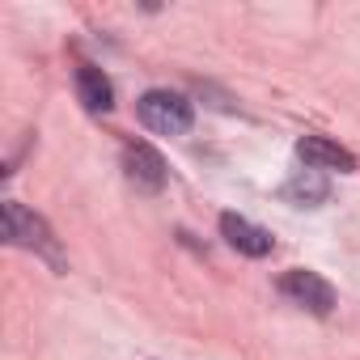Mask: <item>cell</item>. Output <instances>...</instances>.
I'll return each instance as SVG.
<instances>
[{
  "mask_svg": "<svg viewBox=\"0 0 360 360\" xmlns=\"http://www.w3.org/2000/svg\"><path fill=\"white\" fill-rule=\"evenodd\" d=\"M5 238H9L13 246H26V250L43 255L51 267H64L60 242H56V233L47 229V221H43V217H34L30 208H22L18 200H5Z\"/></svg>",
  "mask_w": 360,
  "mask_h": 360,
  "instance_id": "1",
  "label": "cell"
},
{
  "mask_svg": "<svg viewBox=\"0 0 360 360\" xmlns=\"http://www.w3.org/2000/svg\"><path fill=\"white\" fill-rule=\"evenodd\" d=\"M136 115H140V123H144L148 131H157V136H183V131H191V123H195L191 102H187L183 94H169V89H148V94L136 102Z\"/></svg>",
  "mask_w": 360,
  "mask_h": 360,
  "instance_id": "2",
  "label": "cell"
},
{
  "mask_svg": "<svg viewBox=\"0 0 360 360\" xmlns=\"http://www.w3.org/2000/svg\"><path fill=\"white\" fill-rule=\"evenodd\" d=\"M280 292L288 297V301H297V305H305L309 314H330L335 309V288L318 276V271H305V267H292V271H284V280H280Z\"/></svg>",
  "mask_w": 360,
  "mask_h": 360,
  "instance_id": "3",
  "label": "cell"
},
{
  "mask_svg": "<svg viewBox=\"0 0 360 360\" xmlns=\"http://www.w3.org/2000/svg\"><path fill=\"white\" fill-rule=\"evenodd\" d=\"M123 169H127V183L136 191H161L165 187V161L153 144H127L123 148Z\"/></svg>",
  "mask_w": 360,
  "mask_h": 360,
  "instance_id": "4",
  "label": "cell"
},
{
  "mask_svg": "<svg viewBox=\"0 0 360 360\" xmlns=\"http://www.w3.org/2000/svg\"><path fill=\"white\" fill-rule=\"evenodd\" d=\"M297 157L305 161V169H339V174L356 169V157L343 144L326 140V136H301L297 140Z\"/></svg>",
  "mask_w": 360,
  "mask_h": 360,
  "instance_id": "5",
  "label": "cell"
},
{
  "mask_svg": "<svg viewBox=\"0 0 360 360\" xmlns=\"http://www.w3.org/2000/svg\"><path fill=\"white\" fill-rule=\"evenodd\" d=\"M221 233H225V242H229L238 255H250V259L271 255V233L259 229V225H250V221L238 217V212H225V217H221Z\"/></svg>",
  "mask_w": 360,
  "mask_h": 360,
  "instance_id": "6",
  "label": "cell"
},
{
  "mask_svg": "<svg viewBox=\"0 0 360 360\" xmlns=\"http://www.w3.org/2000/svg\"><path fill=\"white\" fill-rule=\"evenodd\" d=\"M77 98H81V106H85L89 115H106V110L115 106V85H110V77H106L102 68L81 64V68H77Z\"/></svg>",
  "mask_w": 360,
  "mask_h": 360,
  "instance_id": "7",
  "label": "cell"
},
{
  "mask_svg": "<svg viewBox=\"0 0 360 360\" xmlns=\"http://www.w3.org/2000/svg\"><path fill=\"white\" fill-rule=\"evenodd\" d=\"M326 195H330V183L322 178V169H301L297 178L284 183V200L297 208H318V204H326Z\"/></svg>",
  "mask_w": 360,
  "mask_h": 360,
  "instance_id": "8",
  "label": "cell"
}]
</instances>
